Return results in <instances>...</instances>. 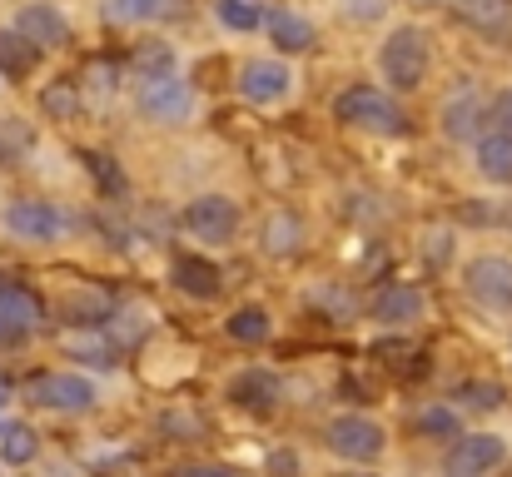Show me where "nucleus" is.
<instances>
[{"label": "nucleus", "mask_w": 512, "mask_h": 477, "mask_svg": "<svg viewBox=\"0 0 512 477\" xmlns=\"http://www.w3.org/2000/svg\"><path fill=\"white\" fill-rule=\"evenodd\" d=\"M463 20L478 25V30H508V0H458Z\"/></svg>", "instance_id": "412c9836"}, {"label": "nucleus", "mask_w": 512, "mask_h": 477, "mask_svg": "<svg viewBox=\"0 0 512 477\" xmlns=\"http://www.w3.org/2000/svg\"><path fill=\"white\" fill-rule=\"evenodd\" d=\"M35 453H40L35 428H25V423H5V428H0V463L25 468V463H35Z\"/></svg>", "instance_id": "a211bd4d"}, {"label": "nucleus", "mask_w": 512, "mask_h": 477, "mask_svg": "<svg viewBox=\"0 0 512 477\" xmlns=\"http://www.w3.org/2000/svg\"><path fill=\"white\" fill-rule=\"evenodd\" d=\"M418 433H428V438H458L463 428H458V413H453V408L433 403V408L418 413Z\"/></svg>", "instance_id": "b1692460"}, {"label": "nucleus", "mask_w": 512, "mask_h": 477, "mask_svg": "<svg viewBox=\"0 0 512 477\" xmlns=\"http://www.w3.org/2000/svg\"><path fill=\"white\" fill-rule=\"evenodd\" d=\"M30 398L40 408H55V413H85V408H95L100 393L85 373H40L30 383Z\"/></svg>", "instance_id": "0eeeda50"}, {"label": "nucleus", "mask_w": 512, "mask_h": 477, "mask_svg": "<svg viewBox=\"0 0 512 477\" xmlns=\"http://www.w3.org/2000/svg\"><path fill=\"white\" fill-rule=\"evenodd\" d=\"M55 477H80V473H65V468H60V473H55Z\"/></svg>", "instance_id": "72a5a7b5"}, {"label": "nucleus", "mask_w": 512, "mask_h": 477, "mask_svg": "<svg viewBox=\"0 0 512 477\" xmlns=\"http://www.w3.org/2000/svg\"><path fill=\"white\" fill-rule=\"evenodd\" d=\"M329 448L348 463H373L383 453V428L363 413H343V418L329 423Z\"/></svg>", "instance_id": "1a4fd4ad"}, {"label": "nucleus", "mask_w": 512, "mask_h": 477, "mask_svg": "<svg viewBox=\"0 0 512 477\" xmlns=\"http://www.w3.org/2000/svg\"><path fill=\"white\" fill-rule=\"evenodd\" d=\"M0 65H5L10 75H25V70L35 65V45H30L25 35H0Z\"/></svg>", "instance_id": "393cba45"}, {"label": "nucleus", "mask_w": 512, "mask_h": 477, "mask_svg": "<svg viewBox=\"0 0 512 477\" xmlns=\"http://www.w3.org/2000/svg\"><path fill=\"white\" fill-rule=\"evenodd\" d=\"M214 20L224 30H259L264 25V10L254 0H214Z\"/></svg>", "instance_id": "aec40b11"}, {"label": "nucleus", "mask_w": 512, "mask_h": 477, "mask_svg": "<svg viewBox=\"0 0 512 477\" xmlns=\"http://www.w3.org/2000/svg\"><path fill=\"white\" fill-rule=\"evenodd\" d=\"M493 120H498V130H508V135H512V90H503V95H498Z\"/></svg>", "instance_id": "c756f323"}, {"label": "nucleus", "mask_w": 512, "mask_h": 477, "mask_svg": "<svg viewBox=\"0 0 512 477\" xmlns=\"http://www.w3.org/2000/svg\"><path fill=\"white\" fill-rule=\"evenodd\" d=\"M334 115L353 130H368V135H403L408 120L398 110V100L388 90H373V85H353L334 100Z\"/></svg>", "instance_id": "f03ea898"}, {"label": "nucleus", "mask_w": 512, "mask_h": 477, "mask_svg": "<svg viewBox=\"0 0 512 477\" xmlns=\"http://www.w3.org/2000/svg\"><path fill=\"white\" fill-rule=\"evenodd\" d=\"M463 393H473V408H493V403H498L493 388H463Z\"/></svg>", "instance_id": "7c9ffc66"}, {"label": "nucleus", "mask_w": 512, "mask_h": 477, "mask_svg": "<svg viewBox=\"0 0 512 477\" xmlns=\"http://www.w3.org/2000/svg\"><path fill=\"white\" fill-rule=\"evenodd\" d=\"M473 164L488 184H512V135L508 130H488L478 135V150H473Z\"/></svg>", "instance_id": "9b49d317"}, {"label": "nucleus", "mask_w": 512, "mask_h": 477, "mask_svg": "<svg viewBox=\"0 0 512 477\" xmlns=\"http://www.w3.org/2000/svg\"><path fill=\"white\" fill-rule=\"evenodd\" d=\"M179 0H105V20L115 25H150V20H170Z\"/></svg>", "instance_id": "ddd939ff"}, {"label": "nucleus", "mask_w": 512, "mask_h": 477, "mask_svg": "<svg viewBox=\"0 0 512 477\" xmlns=\"http://www.w3.org/2000/svg\"><path fill=\"white\" fill-rule=\"evenodd\" d=\"M478 130H483V100L478 95H458L443 110V135L448 140H478Z\"/></svg>", "instance_id": "2eb2a0df"}, {"label": "nucleus", "mask_w": 512, "mask_h": 477, "mask_svg": "<svg viewBox=\"0 0 512 477\" xmlns=\"http://www.w3.org/2000/svg\"><path fill=\"white\" fill-rule=\"evenodd\" d=\"M289 90H294V70H289L284 60L259 55V60H249V65L239 70V95H244L249 105H284Z\"/></svg>", "instance_id": "6e6552de"}, {"label": "nucleus", "mask_w": 512, "mask_h": 477, "mask_svg": "<svg viewBox=\"0 0 512 477\" xmlns=\"http://www.w3.org/2000/svg\"><path fill=\"white\" fill-rule=\"evenodd\" d=\"M174 279H179V289L194 294V299H214V294H219V279H214V269H209L204 259H179V264H174Z\"/></svg>", "instance_id": "6ab92c4d"}, {"label": "nucleus", "mask_w": 512, "mask_h": 477, "mask_svg": "<svg viewBox=\"0 0 512 477\" xmlns=\"http://www.w3.org/2000/svg\"><path fill=\"white\" fill-rule=\"evenodd\" d=\"M135 70H140V80L174 75V50H170V45H145V50L135 55Z\"/></svg>", "instance_id": "a878e982"}, {"label": "nucleus", "mask_w": 512, "mask_h": 477, "mask_svg": "<svg viewBox=\"0 0 512 477\" xmlns=\"http://www.w3.org/2000/svg\"><path fill=\"white\" fill-rule=\"evenodd\" d=\"M20 35L35 40V45H60L65 40V15L50 10V5H30V10H20Z\"/></svg>", "instance_id": "dca6fc26"}, {"label": "nucleus", "mask_w": 512, "mask_h": 477, "mask_svg": "<svg viewBox=\"0 0 512 477\" xmlns=\"http://www.w3.org/2000/svg\"><path fill=\"white\" fill-rule=\"evenodd\" d=\"M264 249H294V219H274V224H264Z\"/></svg>", "instance_id": "bb28decb"}, {"label": "nucleus", "mask_w": 512, "mask_h": 477, "mask_svg": "<svg viewBox=\"0 0 512 477\" xmlns=\"http://www.w3.org/2000/svg\"><path fill=\"white\" fill-rule=\"evenodd\" d=\"M463 289L493 309V314H512V259L508 254H478L463 269Z\"/></svg>", "instance_id": "7ed1b4c3"}, {"label": "nucleus", "mask_w": 512, "mask_h": 477, "mask_svg": "<svg viewBox=\"0 0 512 477\" xmlns=\"http://www.w3.org/2000/svg\"><path fill=\"white\" fill-rule=\"evenodd\" d=\"M368 314L378 318V323H413V318H423V294L418 289H383L378 299H373V309Z\"/></svg>", "instance_id": "4468645a"}, {"label": "nucleus", "mask_w": 512, "mask_h": 477, "mask_svg": "<svg viewBox=\"0 0 512 477\" xmlns=\"http://www.w3.org/2000/svg\"><path fill=\"white\" fill-rule=\"evenodd\" d=\"M264 25H269L274 50H284V55H299V50L314 45V25H309L304 15H294V10H269Z\"/></svg>", "instance_id": "f8f14e48"}, {"label": "nucleus", "mask_w": 512, "mask_h": 477, "mask_svg": "<svg viewBox=\"0 0 512 477\" xmlns=\"http://www.w3.org/2000/svg\"><path fill=\"white\" fill-rule=\"evenodd\" d=\"M274 393H279V383L269 373H239L234 378V398L249 403V408H274Z\"/></svg>", "instance_id": "4be33fe9"}, {"label": "nucleus", "mask_w": 512, "mask_h": 477, "mask_svg": "<svg viewBox=\"0 0 512 477\" xmlns=\"http://www.w3.org/2000/svg\"><path fill=\"white\" fill-rule=\"evenodd\" d=\"M25 328L20 323H10V318H0V343H10V338H20Z\"/></svg>", "instance_id": "2f4dec72"}, {"label": "nucleus", "mask_w": 512, "mask_h": 477, "mask_svg": "<svg viewBox=\"0 0 512 477\" xmlns=\"http://www.w3.org/2000/svg\"><path fill=\"white\" fill-rule=\"evenodd\" d=\"M184 229L194 234V239H204V244H224L234 229H239V204L229 199V194H199V199H189L184 204Z\"/></svg>", "instance_id": "39448f33"}, {"label": "nucleus", "mask_w": 512, "mask_h": 477, "mask_svg": "<svg viewBox=\"0 0 512 477\" xmlns=\"http://www.w3.org/2000/svg\"><path fill=\"white\" fill-rule=\"evenodd\" d=\"M428 65H433V45L418 25H393L378 45V75L388 80V90L408 95L428 80Z\"/></svg>", "instance_id": "f257e3e1"}, {"label": "nucleus", "mask_w": 512, "mask_h": 477, "mask_svg": "<svg viewBox=\"0 0 512 477\" xmlns=\"http://www.w3.org/2000/svg\"><path fill=\"white\" fill-rule=\"evenodd\" d=\"M194 110H199V95L179 75H160V80H145L140 85V115H150L160 125H184Z\"/></svg>", "instance_id": "20e7f679"}, {"label": "nucleus", "mask_w": 512, "mask_h": 477, "mask_svg": "<svg viewBox=\"0 0 512 477\" xmlns=\"http://www.w3.org/2000/svg\"><path fill=\"white\" fill-rule=\"evenodd\" d=\"M503 458H508V443L498 433H458L448 458H443V468H448V477H483L493 473Z\"/></svg>", "instance_id": "423d86ee"}, {"label": "nucleus", "mask_w": 512, "mask_h": 477, "mask_svg": "<svg viewBox=\"0 0 512 477\" xmlns=\"http://www.w3.org/2000/svg\"><path fill=\"white\" fill-rule=\"evenodd\" d=\"M0 318H10V323H20V328H35V323H40V299H35L25 284L0 279Z\"/></svg>", "instance_id": "f3484780"}, {"label": "nucleus", "mask_w": 512, "mask_h": 477, "mask_svg": "<svg viewBox=\"0 0 512 477\" xmlns=\"http://www.w3.org/2000/svg\"><path fill=\"white\" fill-rule=\"evenodd\" d=\"M269 314L264 309H239V314L229 318V338H239V343H259V338H269Z\"/></svg>", "instance_id": "5701e85b"}, {"label": "nucleus", "mask_w": 512, "mask_h": 477, "mask_svg": "<svg viewBox=\"0 0 512 477\" xmlns=\"http://www.w3.org/2000/svg\"><path fill=\"white\" fill-rule=\"evenodd\" d=\"M5 229H10L15 239L50 244V239H60V229H65V214H60L55 204H45V199H15V204L5 209Z\"/></svg>", "instance_id": "9d476101"}, {"label": "nucleus", "mask_w": 512, "mask_h": 477, "mask_svg": "<svg viewBox=\"0 0 512 477\" xmlns=\"http://www.w3.org/2000/svg\"><path fill=\"white\" fill-rule=\"evenodd\" d=\"M5 403H10V383L0 378V408H5Z\"/></svg>", "instance_id": "473e14b6"}, {"label": "nucleus", "mask_w": 512, "mask_h": 477, "mask_svg": "<svg viewBox=\"0 0 512 477\" xmlns=\"http://www.w3.org/2000/svg\"><path fill=\"white\" fill-rule=\"evenodd\" d=\"M388 5L383 0H343V15H353V20H378Z\"/></svg>", "instance_id": "cd10ccee"}, {"label": "nucleus", "mask_w": 512, "mask_h": 477, "mask_svg": "<svg viewBox=\"0 0 512 477\" xmlns=\"http://www.w3.org/2000/svg\"><path fill=\"white\" fill-rule=\"evenodd\" d=\"M174 477H239L234 468H214V463H194V468H179Z\"/></svg>", "instance_id": "c85d7f7f"}]
</instances>
